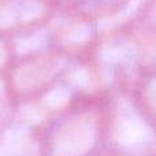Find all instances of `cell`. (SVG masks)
Listing matches in <instances>:
<instances>
[{
    "mask_svg": "<svg viewBox=\"0 0 156 156\" xmlns=\"http://www.w3.org/2000/svg\"><path fill=\"white\" fill-rule=\"evenodd\" d=\"M105 96L80 97L41 119L34 130L37 154L48 156L103 155Z\"/></svg>",
    "mask_w": 156,
    "mask_h": 156,
    "instance_id": "7a4b0ae2",
    "label": "cell"
},
{
    "mask_svg": "<svg viewBox=\"0 0 156 156\" xmlns=\"http://www.w3.org/2000/svg\"><path fill=\"white\" fill-rule=\"evenodd\" d=\"M59 8L56 0H0V36L11 38L49 23Z\"/></svg>",
    "mask_w": 156,
    "mask_h": 156,
    "instance_id": "8992f818",
    "label": "cell"
},
{
    "mask_svg": "<svg viewBox=\"0 0 156 156\" xmlns=\"http://www.w3.org/2000/svg\"><path fill=\"white\" fill-rule=\"evenodd\" d=\"M103 155H156V118L148 115L126 90L107 94Z\"/></svg>",
    "mask_w": 156,
    "mask_h": 156,
    "instance_id": "3957f363",
    "label": "cell"
},
{
    "mask_svg": "<svg viewBox=\"0 0 156 156\" xmlns=\"http://www.w3.org/2000/svg\"><path fill=\"white\" fill-rule=\"evenodd\" d=\"M70 60L52 48L21 55L2 77L3 83L18 105L30 104L62 78Z\"/></svg>",
    "mask_w": 156,
    "mask_h": 156,
    "instance_id": "277c9868",
    "label": "cell"
},
{
    "mask_svg": "<svg viewBox=\"0 0 156 156\" xmlns=\"http://www.w3.org/2000/svg\"><path fill=\"white\" fill-rule=\"evenodd\" d=\"M16 115H18V104L10 96L3 83V80L0 78V138L15 122Z\"/></svg>",
    "mask_w": 156,
    "mask_h": 156,
    "instance_id": "9c48e42d",
    "label": "cell"
},
{
    "mask_svg": "<svg viewBox=\"0 0 156 156\" xmlns=\"http://www.w3.org/2000/svg\"><path fill=\"white\" fill-rule=\"evenodd\" d=\"M89 60L104 94L127 90L144 73L156 70V26L132 15L103 26Z\"/></svg>",
    "mask_w": 156,
    "mask_h": 156,
    "instance_id": "6da1fadb",
    "label": "cell"
},
{
    "mask_svg": "<svg viewBox=\"0 0 156 156\" xmlns=\"http://www.w3.org/2000/svg\"><path fill=\"white\" fill-rule=\"evenodd\" d=\"M51 47L69 59L89 58L101 32L96 22L60 7L49 22Z\"/></svg>",
    "mask_w": 156,
    "mask_h": 156,
    "instance_id": "5b68a950",
    "label": "cell"
},
{
    "mask_svg": "<svg viewBox=\"0 0 156 156\" xmlns=\"http://www.w3.org/2000/svg\"><path fill=\"white\" fill-rule=\"evenodd\" d=\"M126 92L148 115L156 118V70L138 77Z\"/></svg>",
    "mask_w": 156,
    "mask_h": 156,
    "instance_id": "ba28073f",
    "label": "cell"
},
{
    "mask_svg": "<svg viewBox=\"0 0 156 156\" xmlns=\"http://www.w3.org/2000/svg\"><path fill=\"white\" fill-rule=\"evenodd\" d=\"M56 2L60 4V7H65V5H69V4H71V3L77 2V0H56Z\"/></svg>",
    "mask_w": 156,
    "mask_h": 156,
    "instance_id": "8fae6325",
    "label": "cell"
},
{
    "mask_svg": "<svg viewBox=\"0 0 156 156\" xmlns=\"http://www.w3.org/2000/svg\"><path fill=\"white\" fill-rule=\"evenodd\" d=\"M14 59H15V55H14V49L10 38L0 36V78L4 76V73L10 67Z\"/></svg>",
    "mask_w": 156,
    "mask_h": 156,
    "instance_id": "30bf717a",
    "label": "cell"
},
{
    "mask_svg": "<svg viewBox=\"0 0 156 156\" xmlns=\"http://www.w3.org/2000/svg\"><path fill=\"white\" fill-rule=\"evenodd\" d=\"M136 0H77L63 8L96 22L100 26L111 25L126 18L133 11Z\"/></svg>",
    "mask_w": 156,
    "mask_h": 156,
    "instance_id": "52a82bcc",
    "label": "cell"
}]
</instances>
